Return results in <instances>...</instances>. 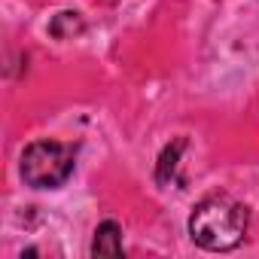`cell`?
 <instances>
[{
	"instance_id": "1",
	"label": "cell",
	"mask_w": 259,
	"mask_h": 259,
	"mask_svg": "<svg viewBox=\"0 0 259 259\" xmlns=\"http://www.w3.org/2000/svg\"><path fill=\"white\" fill-rule=\"evenodd\" d=\"M247 220V207L232 195H207L195 204L189 217V235L198 247L223 253L244 241Z\"/></svg>"
},
{
	"instance_id": "5",
	"label": "cell",
	"mask_w": 259,
	"mask_h": 259,
	"mask_svg": "<svg viewBox=\"0 0 259 259\" xmlns=\"http://www.w3.org/2000/svg\"><path fill=\"white\" fill-rule=\"evenodd\" d=\"M183 147H186V141H183V138L165 147V153H162V159H159V171H156L159 183H171V180H174L177 165H180V153H183Z\"/></svg>"
},
{
	"instance_id": "4",
	"label": "cell",
	"mask_w": 259,
	"mask_h": 259,
	"mask_svg": "<svg viewBox=\"0 0 259 259\" xmlns=\"http://www.w3.org/2000/svg\"><path fill=\"white\" fill-rule=\"evenodd\" d=\"M49 34L55 37V40H70V37H76V34H82V16L79 13H58L52 22H49Z\"/></svg>"
},
{
	"instance_id": "2",
	"label": "cell",
	"mask_w": 259,
	"mask_h": 259,
	"mask_svg": "<svg viewBox=\"0 0 259 259\" xmlns=\"http://www.w3.org/2000/svg\"><path fill=\"white\" fill-rule=\"evenodd\" d=\"M73 147L58 141H34L22 153V180L34 189H58L73 174Z\"/></svg>"
},
{
	"instance_id": "3",
	"label": "cell",
	"mask_w": 259,
	"mask_h": 259,
	"mask_svg": "<svg viewBox=\"0 0 259 259\" xmlns=\"http://www.w3.org/2000/svg\"><path fill=\"white\" fill-rule=\"evenodd\" d=\"M122 229L113 220H104L95 229V241H92V256H122Z\"/></svg>"
}]
</instances>
